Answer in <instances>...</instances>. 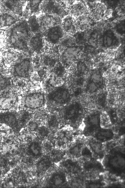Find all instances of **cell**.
<instances>
[{
    "label": "cell",
    "instance_id": "1",
    "mask_svg": "<svg viewBox=\"0 0 125 188\" xmlns=\"http://www.w3.org/2000/svg\"><path fill=\"white\" fill-rule=\"evenodd\" d=\"M31 32L27 21L21 19L11 27L8 33V41L12 48L27 51Z\"/></svg>",
    "mask_w": 125,
    "mask_h": 188
},
{
    "label": "cell",
    "instance_id": "2",
    "mask_svg": "<svg viewBox=\"0 0 125 188\" xmlns=\"http://www.w3.org/2000/svg\"><path fill=\"white\" fill-rule=\"evenodd\" d=\"M84 116L82 108L77 103L72 104L65 109L58 117L60 124L68 127L77 131L81 124Z\"/></svg>",
    "mask_w": 125,
    "mask_h": 188
},
{
    "label": "cell",
    "instance_id": "3",
    "mask_svg": "<svg viewBox=\"0 0 125 188\" xmlns=\"http://www.w3.org/2000/svg\"><path fill=\"white\" fill-rule=\"evenodd\" d=\"M46 102V94L43 91L32 90L21 96L20 105L22 109L32 112L43 108Z\"/></svg>",
    "mask_w": 125,
    "mask_h": 188
},
{
    "label": "cell",
    "instance_id": "4",
    "mask_svg": "<svg viewBox=\"0 0 125 188\" xmlns=\"http://www.w3.org/2000/svg\"><path fill=\"white\" fill-rule=\"evenodd\" d=\"M78 160L82 165V173L86 180L98 179L105 173V169L99 160L93 158Z\"/></svg>",
    "mask_w": 125,
    "mask_h": 188
},
{
    "label": "cell",
    "instance_id": "5",
    "mask_svg": "<svg viewBox=\"0 0 125 188\" xmlns=\"http://www.w3.org/2000/svg\"><path fill=\"white\" fill-rule=\"evenodd\" d=\"M20 93L13 87L0 93V110L2 111L16 110L20 106Z\"/></svg>",
    "mask_w": 125,
    "mask_h": 188
},
{
    "label": "cell",
    "instance_id": "6",
    "mask_svg": "<svg viewBox=\"0 0 125 188\" xmlns=\"http://www.w3.org/2000/svg\"><path fill=\"white\" fill-rule=\"evenodd\" d=\"M46 96L47 106L52 104L63 105L66 104L70 99V95L68 90L62 86L49 91Z\"/></svg>",
    "mask_w": 125,
    "mask_h": 188
},
{
    "label": "cell",
    "instance_id": "7",
    "mask_svg": "<svg viewBox=\"0 0 125 188\" xmlns=\"http://www.w3.org/2000/svg\"><path fill=\"white\" fill-rule=\"evenodd\" d=\"M82 51L81 48L78 46L66 49L59 54L60 63L64 67L69 68L79 59Z\"/></svg>",
    "mask_w": 125,
    "mask_h": 188
},
{
    "label": "cell",
    "instance_id": "8",
    "mask_svg": "<svg viewBox=\"0 0 125 188\" xmlns=\"http://www.w3.org/2000/svg\"><path fill=\"white\" fill-rule=\"evenodd\" d=\"M100 114L93 113L84 117L81 124L83 127L80 131V134L85 137L92 136L100 127Z\"/></svg>",
    "mask_w": 125,
    "mask_h": 188
},
{
    "label": "cell",
    "instance_id": "9",
    "mask_svg": "<svg viewBox=\"0 0 125 188\" xmlns=\"http://www.w3.org/2000/svg\"><path fill=\"white\" fill-rule=\"evenodd\" d=\"M31 60L28 57L22 58L15 62L13 65L11 75L13 79L18 78H29L32 69Z\"/></svg>",
    "mask_w": 125,
    "mask_h": 188
},
{
    "label": "cell",
    "instance_id": "10",
    "mask_svg": "<svg viewBox=\"0 0 125 188\" xmlns=\"http://www.w3.org/2000/svg\"><path fill=\"white\" fill-rule=\"evenodd\" d=\"M74 131L70 127L64 126L57 131L55 136V145L57 148L65 150L74 140L75 137Z\"/></svg>",
    "mask_w": 125,
    "mask_h": 188
},
{
    "label": "cell",
    "instance_id": "11",
    "mask_svg": "<svg viewBox=\"0 0 125 188\" xmlns=\"http://www.w3.org/2000/svg\"><path fill=\"white\" fill-rule=\"evenodd\" d=\"M86 138L82 135H77L74 140L65 149L66 156L78 159L81 156L82 148L86 144Z\"/></svg>",
    "mask_w": 125,
    "mask_h": 188
},
{
    "label": "cell",
    "instance_id": "12",
    "mask_svg": "<svg viewBox=\"0 0 125 188\" xmlns=\"http://www.w3.org/2000/svg\"><path fill=\"white\" fill-rule=\"evenodd\" d=\"M40 9L43 13L56 16L62 19L68 14L58 1H42Z\"/></svg>",
    "mask_w": 125,
    "mask_h": 188
},
{
    "label": "cell",
    "instance_id": "13",
    "mask_svg": "<svg viewBox=\"0 0 125 188\" xmlns=\"http://www.w3.org/2000/svg\"><path fill=\"white\" fill-rule=\"evenodd\" d=\"M59 166L67 175L74 176L82 173V166L78 159L66 156L59 163Z\"/></svg>",
    "mask_w": 125,
    "mask_h": 188
},
{
    "label": "cell",
    "instance_id": "14",
    "mask_svg": "<svg viewBox=\"0 0 125 188\" xmlns=\"http://www.w3.org/2000/svg\"><path fill=\"white\" fill-rule=\"evenodd\" d=\"M87 7L88 13L95 21L102 19L107 8L105 3L98 1H89L85 2Z\"/></svg>",
    "mask_w": 125,
    "mask_h": 188
},
{
    "label": "cell",
    "instance_id": "15",
    "mask_svg": "<svg viewBox=\"0 0 125 188\" xmlns=\"http://www.w3.org/2000/svg\"><path fill=\"white\" fill-rule=\"evenodd\" d=\"M86 145L91 152L93 158L101 161L102 160L106 154L103 143L90 136L86 137Z\"/></svg>",
    "mask_w": 125,
    "mask_h": 188
},
{
    "label": "cell",
    "instance_id": "16",
    "mask_svg": "<svg viewBox=\"0 0 125 188\" xmlns=\"http://www.w3.org/2000/svg\"><path fill=\"white\" fill-rule=\"evenodd\" d=\"M40 30L44 31L54 26L60 25L62 19L53 15L43 13L38 18Z\"/></svg>",
    "mask_w": 125,
    "mask_h": 188
},
{
    "label": "cell",
    "instance_id": "17",
    "mask_svg": "<svg viewBox=\"0 0 125 188\" xmlns=\"http://www.w3.org/2000/svg\"><path fill=\"white\" fill-rule=\"evenodd\" d=\"M64 34L61 25H59L44 31L43 35L48 42L54 46L58 45Z\"/></svg>",
    "mask_w": 125,
    "mask_h": 188
},
{
    "label": "cell",
    "instance_id": "18",
    "mask_svg": "<svg viewBox=\"0 0 125 188\" xmlns=\"http://www.w3.org/2000/svg\"><path fill=\"white\" fill-rule=\"evenodd\" d=\"M16 110L0 112V123L12 128H16L19 125L18 113Z\"/></svg>",
    "mask_w": 125,
    "mask_h": 188
},
{
    "label": "cell",
    "instance_id": "19",
    "mask_svg": "<svg viewBox=\"0 0 125 188\" xmlns=\"http://www.w3.org/2000/svg\"><path fill=\"white\" fill-rule=\"evenodd\" d=\"M74 20L77 31L79 32L88 30L94 26L96 22L89 14L74 18Z\"/></svg>",
    "mask_w": 125,
    "mask_h": 188
},
{
    "label": "cell",
    "instance_id": "20",
    "mask_svg": "<svg viewBox=\"0 0 125 188\" xmlns=\"http://www.w3.org/2000/svg\"><path fill=\"white\" fill-rule=\"evenodd\" d=\"M49 184L50 186L53 187H68L66 174L60 168L52 175Z\"/></svg>",
    "mask_w": 125,
    "mask_h": 188
},
{
    "label": "cell",
    "instance_id": "21",
    "mask_svg": "<svg viewBox=\"0 0 125 188\" xmlns=\"http://www.w3.org/2000/svg\"><path fill=\"white\" fill-rule=\"evenodd\" d=\"M43 81L44 88L48 91L52 88L62 86L64 83L62 76L57 75L52 72L48 73Z\"/></svg>",
    "mask_w": 125,
    "mask_h": 188
},
{
    "label": "cell",
    "instance_id": "22",
    "mask_svg": "<svg viewBox=\"0 0 125 188\" xmlns=\"http://www.w3.org/2000/svg\"><path fill=\"white\" fill-rule=\"evenodd\" d=\"M60 25L65 34L73 35L77 32L75 24L74 18L69 14L62 19Z\"/></svg>",
    "mask_w": 125,
    "mask_h": 188
},
{
    "label": "cell",
    "instance_id": "23",
    "mask_svg": "<svg viewBox=\"0 0 125 188\" xmlns=\"http://www.w3.org/2000/svg\"><path fill=\"white\" fill-rule=\"evenodd\" d=\"M43 46V35L40 32L31 36L28 42L29 49L39 53L41 51Z\"/></svg>",
    "mask_w": 125,
    "mask_h": 188
},
{
    "label": "cell",
    "instance_id": "24",
    "mask_svg": "<svg viewBox=\"0 0 125 188\" xmlns=\"http://www.w3.org/2000/svg\"><path fill=\"white\" fill-rule=\"evenodd\" d=\"M102 143L115 139V134L112 128L98 129L92 136Z\"/></svg>",
    "mask_w": 125,
    "mask_h": 188
},
{
    "label": "cell",
    "instance_id": "25",
    "mask_svg": "<svg viewBox=\"0 0 125 188\" xmlns=\"http://www.w3.org/2000/svg\"><path fill=\"white\" fill-rule=\"evenodd\" d=\"M24 2L20 1L8 0L5 1L3 6L5 9L9 13L21 16L23 14Z\"/></svg>",
    "mask_w": 125,
    "mask_h": 188
},
{
    "label": "cell",
    "instance_id": "26",
    "mask_svg": "<svg viewBox=\"0 0 125 188\" xmlns=\"http://www.w3.org/2000/svg\"><path fill=\"white\" fill-rule=\"evenodd\" d=\"M13 79L12 86L20 93H24L31 89L32 83L28 78H18Z\"/></svg>",
    "mask_w": 125,
    "mask_h": 188
},
{
    "label": "cell",
    "instance_id": "27",
    "mask_svg": "<svg viewBox=\"0 0 125 188\" xmlns=\"http://www.w3.org/2000/svg\"><path fill=\"white\" fill-rule=\"evenodd\" d=\"M103 36L99 41L101 43L99 44L102 43V45H103L104 47L108 48L107 49L116 48L115 46L118 42V38L112 31L109 30L106 31Z\"/></svg>",
    "mask_w": 125,
    "mask_h": 188
},
{
    "label": "cell",
    "instance_id": "28",
    "mask_svg": "<svg viewBox=\"0 0 125 188\" xmlns=\"http://www.w3.org/2000/svg\"><path fill=\"white\" fill-rule=\"evenodd\" d=\"M69 13L74 18L88 14L87 7L85 3L82 1L76 2L72 5L69 11Z\"/></svg>",
    "mask_w": 125,
    "mask_h": 188
},
{
    "label": "cell",
    "instance_id": "29",
    "mask_svg": "<svg viewBox=\"0 0 125 188\" xmlns=\"http://www.w3.org/2000/svg\"><path fill=\"white\" fill-rule=\"evenodd\" d=\"M18 16L9 12L3 13L0 15V25L11 27L21 20Z\"/></svg>",
    "mask_w": 125,
    "mask_h": 188
},
{
    "label": "cell",
    "instance_id": "30",
    "mask_svg": "<svg viewBox=\"0 0 125 188\" xmlns=\"http://www.w3.org/2000/svg\"><path fill=\"white\" fill-rule=\"evenodd\" d=\"M76 43V39L74 37L64 33L58 45L59 54L66 49L75 46Z\"/></svg>",
    "mask_w": 125,
    "mask_h": 188
},
{
    "label": "cell",
    "instance_id": "31",
    "mask_svg": "<svg viewBox=\"0 0 125 188\" xmlns=\"http://www.w3.org/2000/svg\"><path fill=\"white\" fill-rule=\"evenodd\" d=\"M68 187H84L86 180L82 173L74 176L67 175Z\"/></svg>",
    "mask_w": 125,
    "mask_h": 188
},
{
    "label": "cell",
    "instance_id": "32",
    "mask_svg": "<svg viewBox=\"0 0 125 188\" xmlns=\"http://www.w3.org/2000/svg\"><path fill=\"white\" fill-rule=\"evenodd\" d=\"M41 59L42 66L48 70H52L57 63V57L51 54L45 55Z\"/></svg>",
    "mask_w": 125,
    "mask_h": 188
},
{
    "label": "cell",
    "instance_id": "33",
    "mask_svg": "<svg viewBox=\"0 0 125 188\" xmlns=\"http://www.w3.org/2000/svg\"><path fill=\"white\" fill-rule=\"evenodd\" d=\"M53 162L50 157L46 156L40 159L37 163V167L40 172H44L50 167Z\"/></svg>",
    "mask_w": 125,
    "mask_h": 188
},
{
    "label": "cell",
    "instance_id": "34",
    "mask_svg": "<svg viewBox=\"0 0 125 188\" xmlns=\"http://www.w3.org/2000/svg\"><path fill=\"white\" fill-rule=\"evenodd\" d=\"M42 1L41 0L28 1L26 6V11H28L31 15L38 13L40 10V6Z\"/></svg>",
    "mask_w": 125,
    "mask_h": 188
},
{
    "label": "cell",
    "instance_id": "35",
    "mask_svg": "<svg viewBox=\"0 0 125 188\" xmlns=\"http://www.w3.org/2000/svg\"><path fill=\"white\" fill-rule=\"evenodd\" d=\"M100 127L104 129L112 128V125L108 112L102 111L99 115Z\"/></svg>",
    "mask_w": 125,
    "mask_h": 188
},
{
    "label": "cell",
    "instance_id": "36",
    "mask_svg": "<svg viewBox=\"0 0 125 188\" xmlns=\"http://www.w3.org/2000/svg\"><path fill=\"white\" fill-rule=\"evenodd\" d=\"M103 175L99 178L94 180H86L84 187H101L105 186Z\"/></svg>",
    "mask_w": 125,
    "mask_h": 188
},
{
    "label": "cell",
    "instance_id": "37",
    "mask_svg": "<svg viewBox=\"0 0 125 188\" xmlns=\"http://www.w3.org/2000/svg\"><path fill=\"white\" fill-rule=\"evenodd\" d=\"M27 22L31 32L34 34L40 32L41 30L40 25L35 15L30 16Z\"/></svg>",
    "mask_w": 125,
    "mask_h": 188
},
{
    "label": "cell",
    "instance_id": "38",
    "mask_svg": "<svg viewBox=\"0 0 125 188\" xmlns=\"http://www.w3.org/2000/svg\"><path fill=\"white\" fill-rule=\"evenodd\" d=\"M11 77L0 73V93L12 87L13 80Z\"/></svg>",
    "mask_w": 125,
    "mask_h": 188
},
{
    "label": "cell",
    "instance_id": "39",
    "mask_svg": "<svg viewBox=\"0 0 125 188\" xmlns=\"http://www.w3.org/2000/svg\"><path fill=\"white\" fill-rule=\"evenodd\" d=\"M65 156V150L57 148L52 151L50 157L53 162L58 163L61 161Z\"/></svg>",
    "mask_w": 125,
    "mask_h": 188
},
{
    "label": "cell",
    "instance_id": "40",
    "mask_svg": "<svg viewBox=\"0 0 125 188\" xmlns=\"http://www.w3.org/2000/svg\"><path fill=\"white\" fill-rule=\"evenodd\" d=\"M28 152L29 154L33 157H38L42 153V147L37 142H33L28 146Z\"/></svg>",
    "mask_w": 125,
    "mask_h": 188
},
{
    "label": "cell",
    "instance_id": "41",
    "mask_svg": "<svg viewBox=\"0 0 125 188\" xmlns=\"http://www.w3.org/2000/svg\"><path fill=\"white\" fill-rule=\"evenodd\" d=\"M47 122L49 127L54 131L58 129L60 125L58 117L54 114H50L48 115Z\"/></svg>",
    "mask_w": 125,
    "mask_h": 188
},
{
    "label": "cell",
    "instance_id": "42",
    "mask_svg": "<svg viewBox=\"0 0 125 188\" xmlns=\"http://www.w3.org/2000/svg\"><path fill=\"white\" fill-rule=\"evenodd\" d=\"M90 80L91 82L98 86L100 84H102V78L99 72L96 71L92 72Z\"/></svg>",
    "mask_w": 125,
    "mask_h": 188
},
{
    "label": "cell",
    "instance_id": "43",
    "mask_svg": "<svg viewBox=\"0 0 125 188\" xmlns=\"http://www.w3.org/2000/svg\"><path fill=\"white\" fill-rule=\"evenodd\" d=\"M74 63L78 73L79 74H82L87 72V67L83 62L79 61Z\"/></svg>",
    "mask_w": 125,
    "mask_h": 188
},
{
    "label": "cell",
    "instance_id": "44",
    "mask_svg": "<svg viewBox=\"0 0 125 188\" xmlns=\"http://www.w3.org/2000/svg\"><path fill=\"white\" fill-rule=\"evenodd\" d=\"M52 70V73L60 76H62L65 71V67L60 63H57Z\"/></svg>",
    "mask_w": 125,
    "mask_h": 188
},
{
    "label": "cell",
    "instance_id": "45",
    "mask_svg": "<svg viewBox=\"0 0 125 188\" xmlns=\"http://www.w3.org/2000/svg\"><path fill=\"white\" fill-rule=\"evenodd\" d=\"M92 158L91 152L85 144L82 148L81 156L79 159H87Z\"/></svg>",
    "mask_w": 125,
    "mask_h": 188
},
{
    "label": "cell",
    "instance_id": "46",
    "mask_svg": "<svg viewBox=\"0 0 125 188\" xmlns=\"http://www.w3.org/2000/svg\"><path fill=\"white\" fill-rule=\"evenodd\" d=\"M64 9L68 13L75 2L74 1H58Z\"/></svg>",
    "mask_w": 125,
    "mask_h": 188
},
{
    "label": "cell",
    "instance_id": "47",
    "mask_svg": "<svg viewBox=\"0 0 125 188\" xmlns=\"http://www.w3.org/2000/svg\"><path fill=\"white\" fill-rule=\"evenodd\" d=\"M98 86L90 82L88 84L87 88L88 91L90 93H94L97 90Z\"/></svg>",
    "mask_w": 125,
    "mask_h": 188
},
{
    "label": "cell",
    "instance_id": "48",
    "mask_svg": "<svg viewBox=\"0 0 125 188\" xmlns=\"http://www.w3.org/2000/svg\"><path fill=\"white\" fill-rule=\"evenodd\" d=\"M38 134L41 136H46L49 133L48 129L45 126H42L37 129Z\"/></svg>",
    "mask_w": 125,
    "mask_h": 188
},
{
    "label": "cell",
    "instance_id": "49",
    "mask_svg": "<svg viewBox=\"0 0 125 188\" xmlns=\"http://www.w3.org/2000/svg\"><path fill=\"white\" fill-rule=\"evenodd\" d=\"M28 128L34 131L38 128V125L36 121L32 120L29 121L28 123Z\"/></svg>",
    "mask_w": 125,
    "mask_h": 188
},
{
    "label": "cell",
    "instance_id": "50",
    "mask_svg": "<svg viewBox=\"0 0 125 188\" xmlns=\"http://www.w3.org/2000/svg\"><path fill=\"white\" fill-rule=\"evenodd\" d=\"M113 12L112 10L110 8L107 9L104 13L102 19L106 20L111 17Z\"/></svg>",
    "mask_w": 125,
    "mask_h": 188
},
{
    "label": "cell",
    "instance_id": "51",
    "mask_svg": "<svg viewBox=\"0 0 125 188\" xmlns=\"http://www.w3.org/2000/svg\"><path fill=\"white\" fill-rule=\"evenodd\" d=\"M105 95L104 94H100L98 98V102L99 103V104L101 105H104V103H105Z\"/></svg>",
    "mask_w": 125,
    "mask_h": 188
},
{
    "label": "cell",
    "instance_id": "52",
    "mask_svg": "<svg viewBox=\"0 0 125 188\" xmlns=\"http://www.w3.org/2000/svg\"><path fill=\"white\" fill-rule=\"evenodd\" d=\"M7 164V161L3 157L0 156V168L5 167Z\"/></svg>",
    "mask_w": 125,
    "mask_h": 188
}]
</instances>
